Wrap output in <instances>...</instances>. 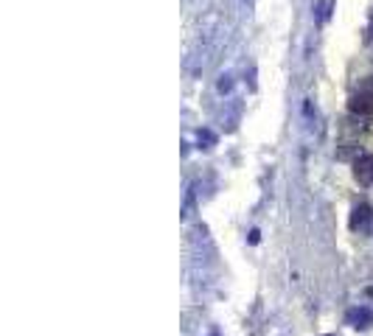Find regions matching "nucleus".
I'll use <instances>...</instances> for the list:
<instances>
[{"label": "nucleus", "mask_w": 373, "mask_h": 336, "mask_svg": "<svg viewBox=\"0 0 373 336\" xmlns=\"http://www.w3.org/2000/svg\"><path fill=\"white\" fill-rule=\"evenodd\" d=\"M354 177L360 185H373V154H360L354 163Z\"/></svg>", "instance_id": "nucleus-1"}, {"label": "nucleus", "mask_w": 373, "mask_h": 336, "mask_svg": "<svg viewBox=\"0 0 373 336\" xmlns=\"http://www.w3.org/2000/svg\"><path fill=\"white\" fill-rule=\"evenodd\" d=\"M351 110L354 112H373V99L371 96H357L351 101Z\"/></svg>", "instance_id": "nucleus-2"}, {"label": "nucleus", "mask_w": 373, "mask_h": 336, "mask_svg": "<svg viewBox=\"0 0 373 336\" xmlns=\"http://www.w3.org/2000/svg\"><path fill=\"white\" fill-rule=\"evenodd\" d=\"M354 213H357V216H354V227H360L362 222H368V219H371V208H365V205H362V208H357Z\"/></svg>", "instance_id": "nucleus-3"}, {"label": "nucleus", "mask_w": 373, "mask_h": 336, "mask_svg": "<svg viewBox=\"0 0 373 336\" xmlns=\"http://www.w3.org/2000/svg\"><path fill=\"white\" fill-rule=\"evenodd\" d=\"M219 90L225 93V90H231V76H222V82H219Z\"/></svg>", "instance_id": "nucleus-4"}]
</instances>
